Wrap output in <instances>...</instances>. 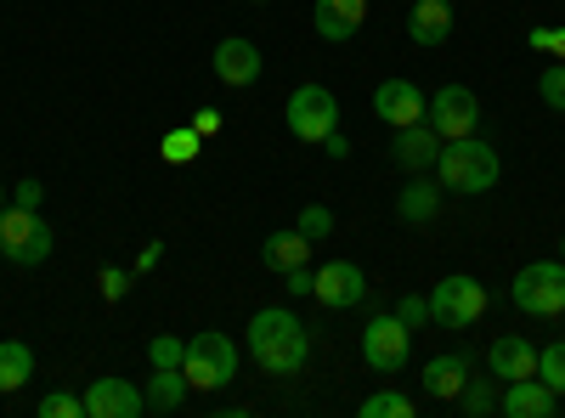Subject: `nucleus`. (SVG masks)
Listing matches in <instances>:
<instances>
[{
  "mask_svg": "<svg viewBox=\"0 0 565 418\" xmlns=\"http://www.w3.org/2000/svg\"><path fill=\"white\" fill-rule=\"evenodd\" d=\"M255 7H266V0H255Z\"/></svg>",
  "mask_w": 565,
  "mask_h": 418,
  "instance_id": "obj_42",
  "label": "nucleus"
},
{
  "mask_svg": "<svg viewBox=\"0 0 565 418\" xmlns=\"http://www.w3.org/2000/svg\"><path fill=\"white\" fill-rule=\"evenodd\" d=\"M322 148H328V159H345V153H351V142H345L340 130H328V136H322Z\"/></svg>",
  "mask_w": 565,
  "mask_h": 418,
  "instance_id": "obj_38",
  "label": "nucleus"
},
{
  "mask_svg": "<svg viewBox=\"0 0 565 418\" xmlns=\"http://www.w3.org/2000/svg\"><path fill=\"white\" fill-rule=\"evenodd\" d=\"M498 148L481 142V136H452V142H441V159H436V181L441 193H463L476 199L487 187H498Z\"/></svg>",
  "mask_w": 565,
  "mask_h": 418,
  "instance_id": "obj_2",
  "label": "nucleus"
},
{
  "mask_svg": "<svg viewBox=\"0 0 565 418\" xmlns=\"http://www.w3.org/2000/svg\"><path fill=\"white\" fill-rule=\"evenodd\" d=\"M40 418H85V396H68V390L40 396Z\"/></svg>",
  "mask_w": 565,
  "mask_h": 418,
  "instance_id": "obj_28",
  "label": "nucleus"
},
{
  "mask_svg": "<svg viewBox=\"0 0 565 418\" xmlns=\"http://www.w3.org/2000/svg\"><path fill=\"white\" fill-rule=\"evenodd\" d=\"M559 260H565V238H559Z\"/></svg>",
  "mask_w": 565,
  "mask_h": 418,
  "instance_id": "obj_41",
  "label": "nucleus"
},
{
  "mask_svg": "<svg viewBox=\"0 0 565 418\" xmlns=\"http://www.w3.org/2000/svg\"><path fill=\"white\" fill-rule=\"evenodd\" d=\"M476 119H481V103L469 85H441L430 108H424V125H430L441 142H452V136H476Z\"/></svg>",
  "mask_w": 565,
  "mask_h": 418,
  "instance_id": "obj_9",
  "label": "nucleus"
},
{
  "mask_svg": "<svg viewBox=\"0 0 565 418\" xmlns=\"http://www.w3.org/2000/svg\"><path fill=\"white\" fill-rule=\"evenodd\" d=\"M159 153H164V164H193L204 153V136L193 125H181V130H170L164 142H159Z\"/></svg>",
  "mask_w": 565,
  "mask_h": 418,
  "instance_id": "obj_24",
  "label": "nucleus"
},
{
  "mask_svg": "<svg viewBox=\"0 0 565 418\" xmlns=\"http://www.w3.org/2000/svg\"><path fill=\"white\" fill-rule=\"evenodd\" d=\"M186 390H193V385H186L181 367H153V379H148L141 396H148V412H175L186 401Z\"/></svg>",
  "mask_w": 565,
  "mask_h": 418,
  "instance_id": "obj_22",
  "label": "nucleus"
},
{
  "mask_svg": "<svg viewBox=\"0 0 565 418\" xmlns=\"http://www.w3.org/2000/svg\"><path fill=\"white\" fill-rule=\"evenodd\" d=\"M193 130H199V136H215V130H221V114H210V108L193 114Z\"/></svg>",
  "mask_w": 565,
  "mask_h": 418,
  "instance_id": "obj_39",
  "label": "nucleus"
},
{
  "mask_svg": "<svg viewBox=\"0 0 565 418\" xmlns=\"http://www.w3.org/2000/svg\"><path fill=\"white\" fill-rule=\"evenodd\" d=\"M532 45L537 52H559L565 57V29H532Z\"/></svg>",
  "mask_w": 565,
  "mask_h": 418,
  "instance_id": "obj_34",
  "label": "nucleus"
},
{
  "mask_svg": "<svg viewBox=\"0 0 565 418\" xmlns=\"http://www.w3.org/2000/svg\"><path fill=\"white\" fill-rule=\"evenodd\" d=\"M260 260L271 271H295V266L311 260V238H300V232H271V238L260 244Z\"/></svg>",
  "mask_w": 565,
  "mask_h": 418,
  "instance_id": "obj_21",
  "label": "nucleus"
},
{
  "mask_svg": "<svg viewBox=\"0 0 565 418\" xmlns=\"http://www.w3.org/2000/svg\"><path fill=\"white\" fill-rule=\"evenodd\" d=\"M367 18V0H317V34L328 45H345Z\"/></svg>",
  "mask_w": 565,
  "mask_h": 418,
  "instance_id": "obj_19",
  "label": "nucleus"
},
{
  "mask_svg": "<svg viewBox=\"0 0 565 418\" xmlns=\"http://www.w3.org/2000/svg\"><path fill=\"white\" fill-rule=\"evenodd\" d=\"M559 317H565V311H559Z\"/></svg>",
  "mask_w": 565,
  "mask_h": 418,
  "instance_id": "obj_43",
  "label": "nucleus"
},
{
  "mask_svg": "<svg viewBox=\"0 0 565 418\" xmlns=\"http://www.w3.org/2000/svg\"><path fill=\"white\" fill-rule=\"evenodd\" d=\"M282 119H289L295 142H322L328 130H340V103L328 85H300L289 97V108H282Z\"/></svg>",
  "mask_w": 565,
  "mask_h": 418,
  "instance_id": "obj_6",
  "label": "nucleus"
},
{
  "mask_svg": "<svg viewBox=\"0 0 565 418\" xmlns=\"http://www.w3.org/2000/svg\"><path fill=\"white\" fill-rule=\"evenodd\" d=\"M424 108H430V97H418L413 79H380V90H373V114H380L385 125H418Z\"/></svg>",
  "mask_w": 565,
  "mask_h": 418,
  "instance_id": "obj_12",
  "label": "nucleus"
},
{
  "mask_svg": "<svg viewBox=\"0 0 565 418\" xmlns=\"http://www.w3.org/2000/svg\"><path fill=\"white\" fill-rule=\"evenodd\" d=\"M481 311H487V289L476 277H441L430 289V322H441L452 334H463L469 322H481Z\"/></svg>",
  "mask_w": 565,
  "mask_h": 418,
  "instance_id": "obj_7",
  "label": "nucleus"
},
{
  "mask_svg": "<svg viewBox=\"0 0 565 418\" xmlns=\"http://www.w3.org/2000/svg\"><path fill=\"white\" fill-rule=\"evenodd\" d=\"M514 306H521L526 317H559L565 311V260H532L514 271L509 283Z\"/></svg>",
  "mask_w": 565,
  "mask_h": 418,
  "instance_id": "obj_5",
  "label": "nucleus"
},
{
  "mask_svg": "<svg viewBox=\"0 0 565 418\" xmlns=\"http://www.w3.org/2000/svg\"><path fill=\"white\" fill-rule=\"evenodd\" d=\"M458 401H463V412H476V418H481V412H492V407H498V390H492L487 379H469Z\"/></svg>",
  "mask_w": 565,
  "mask_h": 418,
  "instance_id": "obj_30",
  "label": "nucleus"
},
{
  "mask_svg": "<svg viewBox=\"0 0 565 418\" xmlns=\"http://www.w3.org/2000/svg\"><path fill=\"white\" fill-rule=\"evenodd\" d=\"M29 374H34V351L23 340H0V390H7V396L23 390Z\"/></svg>",
  "mask_w": 565,
  "mask_h": 418,
  "instance_id": "obj_23",
  "label": "nucleus"
},
{
  "mask_svg": "<svg viewBox=\"0 0 565 418\" xmlns=\"http://www.w3.org/2000/svg\"><path fill=\"white\" fill-rule=\"evenodd\" d=\"M311 277H317V271L295 266V271H282V289H289V294H311Z\"/></svg>",
  "mask_w": 565,
  "mask_h": 418,
  "instance_id": "obj_35",
  "label": "nucleus"
},
{
  "mask_svg": "<svg viewBox=\"0 0 565 418\" xmlns=\"http://www.w3.org/2000/svg\"><path fill=\"white\" fill-rule=\"evenodd\" d=\"M295 232H300V238H311V244H322L328 232H334V210H328V204H306L300 221H295Z\"/></svg>",
  "mask_w": 565,
  "mask_h": 418,
  "instance_id": "obj_27",
  "label": "nucleus"
},
{
  "mask_svg": "<svg viewBox=\"0 0 565 418\" xmlns=\"http://www.w3.org/2000/svg\"><path fill=\"white\" fill-rule=\"evenodd\" d=\"M391 153H396V164H402L407 175H418V170H436V159H441V136H436L430 125H424V119H418V125H402Z\"/></svg>",
  "mask_w": 565,
  "mask_h": 418,
  "instance_id": "obj_14",
  "label": "nucleus"
},
{
  "mask_svg": "<svg viewBox=\"0 0 565 418\" xmlns=\"http://www.w3.org/2000/svg\"><path fill=\"white\" fill-rule=\"evenodd\" d=\"M436 210H441V181H430V175H413L407 187H402V199H396V215L402 221H436Z\"/></svg>",
  "mask_w": 565,
  "mask_h": 418,
  "instance_id": "obj_20",
  "label": "nucleus"
},
{
  "mask_svg": "<svg viewBox=\"0 0 565 418\" xmlns=\"http://www.w3.org/2000/svg\"><path fill=\"white\" fill-rule=\"evenodd\" d=\"M537 90H543V103H548L554 114H565V63H548L543 79H537Z\"/></svg>",
  "mask_w": 565,
  "mask_h": 418,
  "instance_id": "obj_29",
  "label": "nucleus"
},
{
  "mask_svg": "<svg viewBox=\"0 0 565 418\" xmlns=\"http://www.w3.org/2000/svg\"><path fill=\"white\" fill-rule=\"evenodd\" d=\"M164 260V244H141V255H136V271H153Z\"/></svg>",
  "mask_w": 565,
  "mask_h": 418,
  "instance_id": "obj_37",
  "label": "nucleus"
},
{
  "mask_svg": "<svg viewBox=\"0 0 565 418\" xmlns=\"http://www.w3.org/2000/svg\"><path fill=\"white\" fill-rule=\"evenodd\" d=\"M362 356H367L373 374H402L407 356H413V329H407L396 311L373 317L367 329H362Z\"/></svg>",
  "mask_w": 565,
  "mask_h": 418,
  "instance_id": "obj_8",
  "label": "nucleus"
},
{
  "mask_svg": "<svg viewBox=\"0 0 565 418\" xmlns=\"http://www.w3.org/2000/svg\"><path fill=\"white\" fill-rule=\"evenodd\" d=\"M40 181H18V193H12V204H23V210H40Z\"/></svg>",
  "mask_w": 565,
  "mask_h": 418,
  "instance_id": "obj_36",
  "label": "nucleus"
},
{
  "mask_svg": "<svg viewBox=\"0 0 565 418\" xmlns=\"http://www.w3.org/2000/svg\"><path fill=\"white\" fill-rule=\"evenodd\" d=\"M537 379H543L554 396H565V340H554V345L537 351Z\"/></svg>",
  "mask_w": 565,
  "mask_h": 418,
  "instance_id": "obj_25",
  "label": "nucleus"
},
{
  "mask_svg": "<svg viewBox=\"0 0 565 418\" xmlns=\"http://www.w3.org/2000/svg\"><path fill=\"white\" fill-rule=\"evenodd\" d=\"M554 390L532 374V379H509L503 385V396H498V407L509 412V418H554Z\"/></svg>",
  "mask_w": 565,
  "mask_h": 418,
  "instance_id": "obj_16",
  "label": "nucleus"
},
{
  "mask_svg": "<svg viewBox=\"0 0 565 418\" xmlns=\"http://www.w3.org/2000/svg\"><path fill=\"white\" fill-rule=\"evenodd\" d=\"M362 418H413V401L402 390H373L362 401Z\"/></svg>",
  "mask_w": 565,
  "mask_h": 418,
  "instance_id": "obj_26",
  "label": "nucleus"
},
{
  "mask_svg": "<svg viewBox=\"0 0 565 418\" xmlns=\"http://www.w3.org/2000/svg\"><path fill=\"white\" fill-rule=\"evenodd\" d=\"M487 367H492V379H532L537 374V345L532 340H521V334H503V340H492V351H487Z\"/></svg>",
  "mask_w": 565,
  "mask_h": 418,
  "instance_id": "obj_15",
  "label": "nucleus"
},
{
  "mask_svg": "<svg viewBox=\"0 0 565 418\" xmlns=\"http://www.w3.org/2000/svg\"><path fill=\"white\" fill-rule=\"evenodd\" d=\"M148 412V396H141V385L130 379H90L85 390V418H141Z\"/></svg>",
  "mask_w": 565,
  "mask_h": 418,
  "instance_id": "obj_11",
  "label": "nucleus"
},
{
  "mask_svg": "<svg viewBox=\"0 0 565 418\" xmlns=\"http://www.w3.org/2000/svg\"><path fill=\"white\" fill-rule=\"evenodd\" d=\"M447 34H452V0H413L407 40L413 45H447Z\"/></svg>",
  "mask_w": 565,
  "mask_h": 418,
  "instance_id": "obj_18",
  "label": "nucleus"
},
{
  "mask_svg": "<svg viewBox=\"0 0 565 418\" xmlns=\"http://www.w3.org/2000/svg\"><path fill=\"white\" fill-rule=\"evenodd\" d=\"M396 317H402V322H407V329L418 334V329H424V322H430V300H418V294H402V300H396Z\"/></svg>",
  "mask_w": 565,
  "mask_h": 418,
  "instance_id": "obj_32",
  "label": "nucleus"
},
{
  "mask_svg": "<svg viewBox=\"0 0 565 418\" xmlns=\"http://www.w3.org/2000/svg\"><path fill=\"white\" fill-rule=\"evenodd\" d=\"M130 294V271H119V266H103V300L108 306H119Z\"/></svg>",
  "mask_w": 565,
  "mask_h": 418,
  "instance_id": "obj_33",
  "label": "nucleus"
},
{
  "mask_svg": "<svg viewBox=\"0 0 565 418\" xmlns=\"http://www.w3.org/2000/svg\"><path fill=\"white\" fill-rule=\"evenodd\" d=\"M0 210H7V187H0Z\"/></svg>",
  "mask_w": 565,
  "mask_h": 418,
  "instance_id": "obj_40",
  "label": "nucleus"
},
{
  "mask_svg": "<svg viewBox=\"0 0 565 418\" xmlns=\"http://www.w3.org/2000/svg\"><path fill=\"white\" fill-rule=\"evenodd\" d=\"M148 356H153V367H181V356H186V340H175V334H159V340L148 345Z\"/></svg>",
  "mask_w": 565,
  "mask_h": 418,
  "instance_id": "obj_31",
  "label": "nucleus"
},
{
  "mask_svg": "<svg viewBox=\"0 0 565 418\" xmlns=\"http://www.w3.org/2000/svg\"><path fill=\"white\" fill-rule=\"evenodd\" d=\"M249 356L260 362V374H271V379L300 374L306 356H311V334H306V322H300L295 311H282V306L255 311V322H249Z\"/></svg>",
  "mask_w": 565,
  "mask_h": 418,
  "instance_id": "obj_1",
  "label": "nucleus"
},
{
  "mask_svg": "<svg viewBox=\"0 0 565 418\" xmlns=\"http://www.w3.org/2000/svg\"><path fill=\"white\" fill-rule=\"evenodd\" d=\"M469 367H476V362H469V351H441V356H430V362H424V390H430L436 401H458L463 396V385H469Z\"/></svg>",
  "mask_w": 565,
  "mask_h": 418,
  "instance_id": "obj_13",
  "label": "nucleus"
},
{
  "mask_svg": "<svg viewBox=\"0 0 565 418\" xmlns=\"http://www.w3.org/2000/svg\"><path fill=\"white\" fill-rule=\"evenodd\" d=\"M215 79L221 85H255L260 79V52H255V40H221L215 45Z\"/></svg>",
  "mask_w": 565,
  "mask_h": 418,
  "instance_id": "obj_17",
  "label": "nucleus"
},
{
  "mask_svg": "<svg viewBox=\"0 0 565 418\" xmlns=\"http://www.w3.org/2000/svg\"><path fill=\"white\" fill-rule=\"evenodd\" d=\"M52 249H57V232L45 226L40 210H23V204L0 210V255L12 266H40Z\"/></svg>",
  "mask_w": 565,
  "mask_h": 418,
  "instance_id": "obj_4",
  "label": "nucleus"
},
{
  "mask_svg": "<svg viewBox=\"0 0 565 418\" xmlns=\"http://www.w3.org/2000/svg\"><path fill=\"white\" fill-rule=\"evenodd\" d=\"M311 294H317L328 311H351V306L367 300V277H362L356 260H328V266L311 277Z\"/></svg>",
  "mask_w": 565,
  "mask_h": 418,
  "instance_id": "obj_10",
  "label": "nucleus"
},
{
  "mask_svg": "<svg viewBox=\"0 0 565 418\" xmlns=\"http://www.w3.org/2000/svg\"><path fill=\"white\" fill-rule=\"evenodd\" d=\"M181 374H186L193 390H221V385L238 379V345H232L226 334H215V329H204V334L186 340Z\"/></svg>",
  "mask_w": 565,
  "mask_h": 418,
  "instance_id": "obj_3",
  "label": "nucleus"
}]
</instances>
